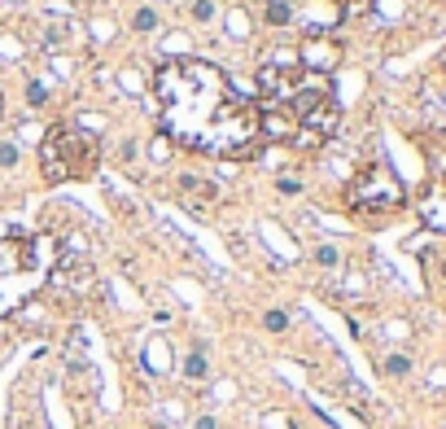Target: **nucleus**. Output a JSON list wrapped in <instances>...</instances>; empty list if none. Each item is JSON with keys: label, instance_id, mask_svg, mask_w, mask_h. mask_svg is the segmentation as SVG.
I'll return each mask as SVG.
<instances>
[{"label": "nucleus", "instance_id": "nucleus-16", "mask_svg": "<svg viewBox=\"0 0 446 429\" xmlns=\"http://www.w3.org/2000/svg\"><path fill=\"white\" fill-rule=\"evenodd\" d=\"M192 18H197V22L214 18V5H210V0H197V5H192Z\"/></svg>", "mask_w": 446, "mask_h": 429}, {"label": "nucleus", "instance_id": "nucleus-10", "mask_svg": "<svg viewBox=\"0 0 446 429\" xmlns=\"http://www.w3.org/2000/svg\"><path fill=\"white\" fill-rule=\"evenodd\" d=\"M227 31H232V35L249 31V14H245V9H232V14H227Z\"/></svg>", "mask_w": 446, "mask_h": 429}, {"label": "nucleus", "instance_id": "nucleus-11", "mask_svg": "<svg viewBox=\"0 0 446 429\" xmlns=\"http://www.w3.org/2000/svg\"><path fill=\"white\" fill-rule=\"evenodd\" d=\"M131 27H136V31H153V27H158V14H153V9H136Z\"/></svg>", "mask_w": 446, "mask_h": 429}, {"label": "nucleus", "instance_id": "nucleus-8", "mask_svg": "<svg viewBox=\"0 0 446 429\" xmlns=\"http://www.w3.org/2000/svg\"><path fill=\"white\" fill-rule=\"evenodd\" d=\"M206 373H210V364H206V351H192L188 360H184V377H188V381H201Z\"/></svg>", "mask_w": 446, "mask_h": 429}, {"label": "nucleus", "instance_id": "nucleus-12", "mask_svg": "<svg viewBox=\"0 0 446 429\" xmlns=\"http://www.w3.org/2000/svg\"><path fill=\"white\" fill-rule=\"evenodd\" d=\"M337 9H346V14H368L372 5H377V0H333Z\"/></svg>", "mask_w": 446, "mask_h": 429}, {"label": "nucleus", "instance_id": "nucleus-18", "mask_svg": "<svg viewBox=\"0 0 446 429\" xmlns=\"http://www.w3.org/2000/svg\"><path fill=\"white\" fill-rule=\"evenodd\" d=\"M280 193L293 197V193H302V184H298V180H280Z\"/></svg>", "mask_w": 446, "mask_h": 429}, {"label": "nucleus", "instance_id": "nucleus-2", "mask_svg": "<svg viewBox=\"0 0 446 429\" xmlns=\"http://www.w3.org/2000/svg\"><path fill=\"white\" fill-rule=\"evenodd\" d=\"M44 276H48V258L40 254V241H31L22 232L0 236V320L18 311Z\"/></svg>", "mask_w": 446, "mask_h": 429}, {"label": "nucleus", "instance_id": "nucleus-14", "mask_svg": "<svg viewBox=\"0 0 446 429\" xmlns=\"http://www.w3.org/2000/svg\"><path fill=\"white\" fill-rule=\"evenodd\" d=\"M27 101H31V105H44V101H48V88H44L40 79H31V83H27Z\"/></svg>", "mask_w": 446, "mask_h": 429}, {"label": "nucleus", "instance_id": "nucleus-13", "mask_svg": "<svg viewBox=\"0 0 446 429\" xmlns=\"http://www.w3.org/2000/svg\"><path fill=\"white\" fill-rule=\"evenodd\" d=\"M315 263H320V267H337V263H342V254H337L333 245H320V250H315Z\"/></svg>", "mask_w": 446, "mask_h": 429}, {"label": "nucleus", "instance_id": "nucleus-5", "mask_svg": "<svg viewBox=\"0 0 446 429\" xmlns=\"http://www.w3.org/2000/svg\"><path fill=\"white\" fill-rule=\"evenodd\" d=\"M337 57H342V49L328 40V35L311 31L306 44H302V70H311V75H328V70L337 66Z\"/></svg>", "mask_w": 446, "mask_h": 429}, {"label": "nucleus", "instance_id": "nucleus-4", "mask_svg": "<svg viewBox=\"0 0 446 429\" xmlns=\"http://www.w3.org/2000/svg\"><path fill=\"white\" fill-rule=\"evenodd\" d=\"M403 201H407V188H403L399 175H394V166H385V162L364 166L350 180V188H346V206H350V214H359V219H385V214H394Z\"/></svg>", "mask_w": 446, "mask_h": 429}, {"label": "nucleus", "instance_id": "nucleus-19", "mask_svg": "<svg viewBox=\"0 0 446 429\" xmlns=\"http://www.w3.org/2000/svg\"><path fill=\"white\" fill-rule=\"evenodd\" d=\"M0 114H5V97H0Z\"/></svg>", "mask_w": 446, "mask_h": 429}, {"label": "nucleus", "instance_id": "nucleus-1", "mask_svg": "<svg viewBox=\"0 0 446 429\" xmlns=\"http://www.w3.org/2000/svg\"><path fill=\"white\" fill-rule=\"evenodd\" d=\"M162 105V136L188 153L206 158H254L258 105L236 88L214 62L201 57H171L153 79Z\"/></svg>", "mask_w": 446, "mask_h": 429}, {"label": "nucleus", "instance_id": "nucleus-6", "mask_svg": "<svg viewBox=\"0 0 446 429\" xmlns=\"http://www.w3.org/2000/svg\"><path fill=\"white\" fill-rule=\"evenodd\" d=\"M267 22L271 27H289L293 22V5L289 0H267Z\"/></svg>", "mask_w": 446, "mask_h": 429}, {"label": "nucleus", "instance_id": "nucleus-7", "mask_svg": "<svg viewBox=\"0 0 446 429\" xmlns=\"http://www.w3.org/2000/svg\"><path fill=\"white\" fill-rule=\"evenodd\" d=\"M144 364H149V373H166V342H149V351H144Z\"/></svg>", "mask_w": 446, "mask_h": 429}, {"label": "nucleus", "instance_id": "nucleus-20", "mask_svg": "<svg viewBox=\"0 0 446 429\" xmlns=\"http://www.w3.org/2000/svg\"><path fill=\"white\" fill-rule=\"evenodd\" d=\"M442 276H446V258H442Z\"/></svg>", "mask_w": 446, "mask_h": 429}, {"label": "nucleus", "instance_id": "nucleus-3", "mask_svg": "<svg viewBox=\"0 0 446 429\" xmlns=\"http://www.w3.org/2000/svg\"><path fill=\"white\" fill-rule=\"evenodd\" d=\"M96 158H101V145H96L92 132H83L79 123H57L48 127L44 149H40V166L48 184H66V180H83L92 175Z\"/></svg>", "mask_w": 446, "mask_h": 429}, {"label": "nucleus", "instance_id": "nucleus-15", "mask_svg": "<svg viewBox=\"0 0 446 429\" xmlns=\"http://www.w3.org/2000/svg\"><path fill=\"white\" fill-rule=\"evenodd\" d=\"M263 324H267L271 333H285L289 329V316L285 311H267V316H263Z\"/></svg>", "mask_w": 446, "mask_h": 429}, {"label": "nucleus", "instance_id": "nucleus-17", "mask_svg": "<svg viewBox=\"0 0 446 429\" xmlns=\"http://www.w3.org/2000/svg\"><path fill=\"white\" fill-rule=\"evenodd\" d=\"M18 162V145H0V166H14Z\"/></svg>", "mask_w": 446, "mask_h": 429}, {"label": "nucleus", "instance_id": "nucleus-9", "mask_svg": "<svg viewBox=\"0 0 446 429\" xmlns=\"http://www.w3.org/2000/svg\"><path fill=\"white\" fill-rule=\"evenodd\" d=\"M385 373L390 377H407L412 373V360H407V355H390V360H385Z\"/></svg>", "mask_w": 446, "mask_h": 429}]
</instances>
